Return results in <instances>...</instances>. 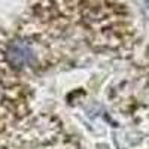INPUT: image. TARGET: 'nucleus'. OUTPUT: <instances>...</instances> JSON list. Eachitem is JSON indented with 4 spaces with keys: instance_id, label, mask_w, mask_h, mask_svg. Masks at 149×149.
<instances>
[{
    "instance_id": "1",
    "label": "nucleus",
    "mask_w": 149,
    "mask_h": 149,
    "mask_svg": "<svg viewBox=\"0 0 149 149\" xmlns=\"http://www.w3.org/2000/svg\"><path fill=\"white\" fill-rule=\"evenodd\" d=\"M8 57H9V61L12 66L15 67H26V66H30L34 63V52L33 49L26 45L24 42H15L12 43L9 51H8Z\"/></svg>"
}]
</instances>
